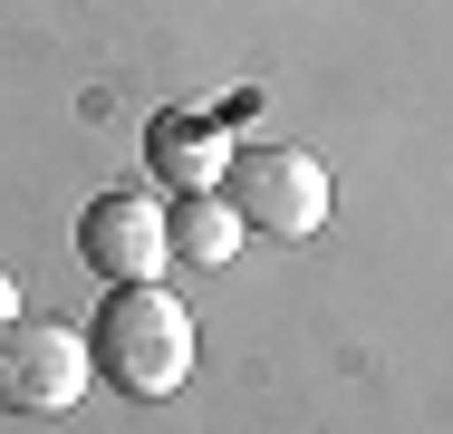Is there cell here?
<instances>
[{"label":"cell","mask_w":453,"mask_h":434,"mask_svg":"<svg viewBox=\"0 0 453 434\" xmlns=\"http://www.w3.org/2000/svg\"><path fill=\"white\" fill-rule=\"evenodd\" d=\"M193 309H183L165 280H135V290H106V309L88 319V367L96 386H116V396H145V406H165L183 396V376H193Z\"/></svg>","instance_id":"6da1fadb"},{"label":"cell","mask_w":453,"mask_h":434,"mask_svg":"<svg viewBox=\"0 0 453 434\" xmlns=\"http://www.w3.org/2000/svg\"><path fill=\"white\" fill-rule=\"evenodd\" d=\"M212 193L242 213V232H271V242L328 232V165L299 155V145H232V165H222Z\"/></svg>","instance_id":"7a4b0ae2"},{"label":"cell","mask_w":453,"mask_h":434,"mask_svg":"<svg viewBox=\"0 0 453 434\" xmlns=\"http://www.w3.org/2000/svg\"><path fill=\"white\" fill-rule=\"evenodd\" d=\"M96 386L88 338L58 319H0V406L10 415H68Z\"/></svg>","instance_id":"3957f363"},{"label":"cell","mask_w":453,"mask_h":434,"mask_svg":"<svg viewBox=\"0 0 453 434\" xmlns=\"http://www.w3.org/2000/svg\"><path fill=\"white\" fill-rule=\"evenodd\" d=\"M78 260H88L106 290H135V280H165V213H155V193H96L88 213H78Z\"/></svg>","instance_id":"277c9868"},{"label":"cell","mask_w":453,"mask_h":434,"mask_svg":"<svg viewBox=\"0 0 453 434\" xmlns=\"http://www.w3.org/2000/svg\"><path fill=\"white\" fill-rule=\"evenodd\" d=\"M145 155H155V174L174 193H212L222 165H232V126H212V116H155L145 126Z\"/></svg>","instance_id":"5b68a950"},{"label":"cell","mask_w":453,"mask_h":434,"mask_svg":"<svg viewBox=\"0 0 453 434\" xmlns=\"http://www.w3.org/2000/svg\"><path fill=\"white\" fill-rule=\"evenodd\" d=\"M165 242H174V260L222 270V260H232V242H242V213H232L222 193H174V203H165Z\"/></svg>","instance_id":"8992f818"},{"label":"cell","mask_w":453,"mask_h":434,"mask_svg":"<svg viewBox=\"0 0 453 434\" xmlns=\"http://www.w3.org/2000/svg\"><path fill=\"white\" fill-rule=\"evenodd\" d=\"M0 319H19V280L10 270H0Z\"/></svg>","instance_id":"52a82bcc"}]
</instances>
